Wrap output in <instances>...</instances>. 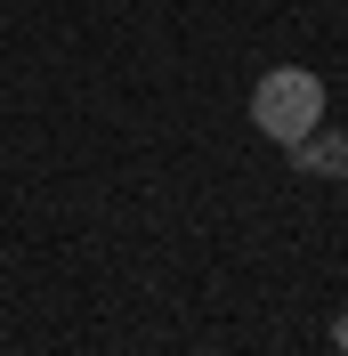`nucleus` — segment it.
<instances>
[{
	"label": "nucleus",
	"instance_id": "nucleus-1",
	"mask_svg": "<svg viewBox=\"0 0 348 356\" xmlns=\"http://www.w3.org/2000/svg\"><path fill=\"white\" fill-rule=\"evenodd\" d=\"M324 122V81L308 65H267L260 81H251V130L267 138V146H292V138H308Z\"/></svg>",
	"mask_w": 348,
	"mask_h": 356
},
{
	"label": "nucleus",
	"instance_id": "nucleus-2",
	"mask_svg": "<svg viewBox=\"0 0 348 356\" xmlns=\"http://www.w3.org/2000/svg\"><path fill=\"white\" fill-rule=\"evenodd\" d=\"M283 162H292L300 178H348V130H324V122H316L308 138L283 146Z\"/></svg>",
	"mask_w": 348,
	"mask_h": 356
},
{
	"label": "nucleus",
	"instance_id": "nucleus-3",
	"mask_svg": "<svg viewBox=\"0 0 348 356\" xmlns=\"http://www.w3.org/2000/svg\"><path fill=\"white\" fill-rule=\"evenodd\" d=\"M332 348H340V356H348V308H340V316H332Z\"/></svg>",
	"mask_w": 348,
	"mask_h": 356
}]
</instances>
